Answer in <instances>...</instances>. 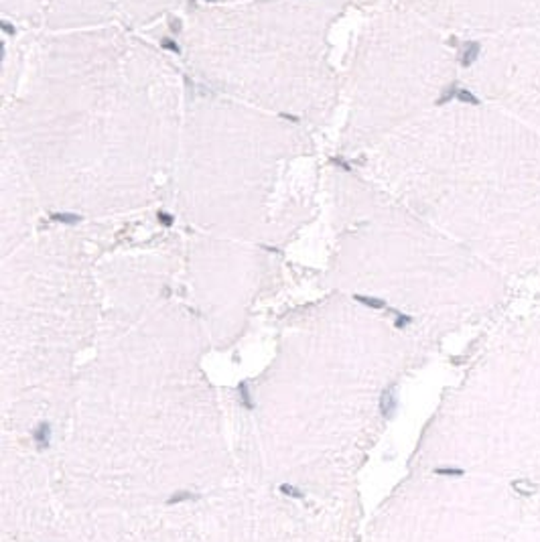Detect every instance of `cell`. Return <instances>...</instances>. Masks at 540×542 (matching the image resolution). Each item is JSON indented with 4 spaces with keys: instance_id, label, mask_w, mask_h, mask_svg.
I'll return each instance as SVG.
<instances>
[{
    "instance_id": "cell-1",
    "label": "cell",
    "mask_w": 540,
    "mask_h": 542,
    "mask_svg": "<svg viewBox=\"0 0 540 542\" xmlns=\"http://www.w3.org/2000/svg\"><path fill=\"white\" fill-rule=\"evenodd\" d=\"M4 47L0 140L53 219L171 199L189 84L163 49L118 22Z\"/></svg>"
},
{
    "instance_id": "cell-2",
    "label": "cell",
    "mask_w": 540,
    "mask_h": 542,
    "mask_svg": "<svg viewBox=\"0 0 540 542\" xmlns=\"http://www.w3.org/2000/svg\"><path fill=\"white\" fill-rule=\"evenodd\" d=\"M319 185L307 126L189 84L171 193L185 219L234 234L282 230L309 215Z\"/></svg>"
},
{
    "instance_id": "cell-3",
    "label": "cell",
    "mask_w": 540,
    "mask_h": 542,
    "mask_svg": "<svg viewBox=\"0 0 540 542\" xmlns=\"http://www.w3.org/2000/svg\"><path fill=\"white\" fill-rule=\"evenodd\" d=\"M352 0H207L189 6L179 53L193 84L307 128L331 122L341 76L331 33Z\"/></svg>"
},
{
    "instance_id": "cell-4",
    "label": "cell",
    "mask_w": 540,
    "mask_h": 542,
    "mask_svg": "<svg viewBox=\"0 0 540 542\" xmlns=\"http://www.w3.org/2000/svg\"><path fill=\"white\" fill-rule=\"evenodd\" d=\"M6 20L33 33L90 29L114 22L112 0H0Z\"/></svg>"
},
{
    "instance_id": "cell-5",
    "label": "cell",
    "mask_w": 540,
    "mask_h": 542,
    "mask_svg": "<svg viewBox=\"0 0 540 542\" xmlns=\"http://www.w3.org/2000/svg\"><path fill=\"white\" fill-rule=\"evenodd\" d=\"M0 201L4 234L20 232L22 226L35 219V209L41 205L39 195L22 169L14 151L0 140Z\"/></svg>"
},
{
    "instance_id": "cell-6",
    "label": "cell",
    "mask_w": 540,
    "mask_h": 542,
    "mask_svg": "<svg viewBox=\"0 0 540 542\" xmlns=\"http://www.w3.org/2000/svg\"><path fill=\"white\" fill-rule=\"evenodd\" d=\"M189 0H112L114 22L132 31H142L157 20L171 16Z\"/></svg>"
},
{
    "instance_id": "cell-7",
    "label": "cell",
    "mask_w": 540,
    "mask_h": 542,
    "mask_svg": "<svg viewBox=\"0 0 540 542\" xmlns=\"http://www.w3.org/2000/svg\"><path fill=\"white\" fill-rule=\"evenodd\" d=\"M35 441H37V445L41 447V449H45L49 443H51V427H49V423H41L37 429H35Z\"/></svg>"
},
{
    "instance_id": "cell-8",
    "label": "cell",
    "mask_w": 540,
    "mask_h": 542,
    "mask_svg": "<svg viewBox=\"0 0 540 542\" xmlns=\"http://www.w3.org/2000/svg\"><path fill=\"white\" fill-rule=\"evenodd\" d=\"M477 55H479V45L477 43H467L465 45V51L461 55V65L463 67H471L473 61L477 59Z\"/></svg>"
},
{
    "instance_id": "cell-9",
    "label": "cell",
    "mask_w": 540,
    "mask_h": 542,
    "mask_svg": "<svg viewBox=\"0 0 540 542\" xmlns=\"http://www.w3.org/2000/svg\"><path fill=\"white\" fill-rule=\"evenodd\" d=\"M380 408H382V412L384 414H390L394 408H396V398H394V392L388 388V390H384V394H382V400H380Z\"/></svg>"
},
{
    "instance_id": "cell-10",
    "label": "cell",
    "mask_w": 540,
    "mask_h": 542,
    "mask_svg": "<svg viewBox=\"0 0 540 542\" xmlns=\"http://www.w3.org/2000/svg\"><path fill=\"white\" fill-rule=\"evenodd\" d=\"M455 97H457V100H461V102H465V104H473V106H477V104H479V100H477V97H475L471 91H467V90H457Z\"/></svg>"
},
{
    "instance_id": "cell-11",
    "label": "cell",
    "mask_w": 540,
    "mask_h": 542,
    "mask_svg": "<svg viewBox=\"0 0 540 542\" xmlns=\"http://www.w3.org/2000/svg\"><path fill=\"white\" fill-rule=\"evenodd\" d=\"M240 392H242V402H244V406H246L248 410H252V408H254V404L250 402V396H248V386H246V384H240Z\"/></svg>"
},
{
    "instance_id": "cell-12",
    "label": "cell",
    "mask_w": 540,
    "mask_h": 542,
    "mask_svg": "<svg viewBox=\"0 0 540 542\" xmlns=\"http://www.w3.org/2000/svg\"><path fill=\"white\" fill-rule=\"evenodd\" d=\"M514 489H518V491H522V494H524V491H526V494H532V491H534V485H530L528 481H522V479H520V481H514Z\"/></svg>"
},
{
    "instance_id": "cell-13",
    "label": "cell",
    "mask_w": 540,
    "mask_h": 542,
    "mask_svg": "<svg viewBox=\"0 0 540 542\" xmlns=\"http://www.w3.org/2000/svg\"><path fill=\"white\" fill-rule=\"evenodd\" d=\"M435 473H439V475H463V469H453V467H439V469H435Z\"/></svg>"
},
{
    "instance_id": "cell-14",
    "label": "cell",
    "mask_w": 540,
    "mask_h": 542,
    "mask_svg": "<svg viewBox=\"0 0 540 542\" xmlns=\"http://www.w3.org/2000/svg\"><path fill=\"white\" fill-rule=\"evenodd\" d=\"M280 491H286V496H294V498H301L303 496L297 487H290V485H280Z\"/></svg>"
}]
</instances>
